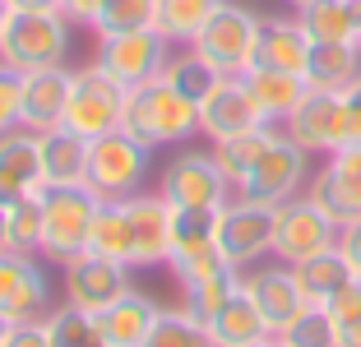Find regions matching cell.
Instances as JSON below:
<instances>
[{
    "mask_svg": "<svg viewBox=\"0 0 361 347\" xmlns=\"http://www.w3.org/2000/svg\"><path fill=\"white\" fill-rule=\"evenodd\" d=\"M259 28H264V19H259L255 10L223 0V5L209 14V23L195 32L190 47H195V51H200L218 74H223V79H236V74H245L250 65H255Z\"/></svg>",
    "mask_w": 361,
    "mask_h": 347,
    "instance_id": "obj_4",
    "label": "cell"
},
{
    "mask_svg": "<svg viewBox=\"0 0 361 347\" xmlns=\"http://www.w3.org/2000/svg\"><path fill=\"white\" fill-rule=\"evenodd\" d=\"M102 5H106V0H65L61 14H65L70 23H88V28H93L97 14H102Z\"/></svg>",
    "mask_w": 361,
    "mask_h": 347,
    "instance_id": "obj_44",
    "label": "cell"
},
{
    "mask_svg": "<svg viewBox=\"0 0 361 347\" xmlns=\"http://www.w3.org/2000/svg\"><path fill=\"white\" fill-rule=\"evenodd\" d=\"M361 74V47L357 42H310L306 84L319 93H343Z\"/></svg>",
    "mask_w": 361,
    "mask_h": 347,
    "instance_id": "obj_26",
    "label": "cell"
},
{
    "mask_svg": "<svg viewBox=\"0 0 361 347\" xmlns=\"http://www.w3.org/2000/svg\"><path fill=\"white\" fill-rule=\"evenodd\" d=\"M126 97H130V88L121 84V79H111V74L93 61V65H84V70H75V84H70V102H65L61 126H70L84 139L111 135V130H121V121H126Z\"/></svg>",
    "mask_w": 361,
    "mask_h": 347,
    "instance_id": "obj_6",
    "label": "cell"
},
{
    "mask_svg": "<svg viewBox=\"0 0 361 347\" xmlns=\"http://www.w3.org/2000/svg\"><path fill=\"white\" fill-rule=\"evenodd\" d=\"M274 204H255V200H232L218 209V250L232 269H250L264 255H274Z\"/></svg>",
    "mask_w": 361,
    "mask_h": 347,
    "instance_id": "obj_9",
    "label": "cell"
},
{
    "mask_svg": "<svg viewBox=\"0 0 361 347\" xmlns=\"http://www.w3.org/2000/svg\"><path fill=\"white\" fill-rule=\"evenodd\" d=\"M287 5H292V10H301V5H310V0H287Z\"/></svg>",
    "mask_w": 361,
    "mask_h": 347,
    "instance_id": "obj_52",
    "label": "cell"
},
{
    "mask_svg": "<svg viewBox=\"0 0 361 347\" xmlns=\"http://www.w3.org/2000/svg\"><path fill=\"white\" fill-rule=\"evenodd\" d=\"M162 79H167L171 88H176L180 97H190L195 106L204 102V97L213 93V88H218V79H223V74L213 70L209 61H204L200 51H195V47H185V51H176L167 61V70H162Z\"/></svg>",
    "mask_w": 361,
    "mask_h": 347,
    "instance_id": "obj_33",
    "label": "cell"
},
{
    "mask_svg": "<svg viewBox=\"0 0 361 347\" xmlns=\"http://www.w3.org/2000/svg\"><path fill=\"white\" fill-rule=\"evenodd\" d=\"M47 338H51V347H106L102 329H97V315L84 310V305H70V301L47 315Z\"/></svg>",
    "mask_w": 361,
    "mask_h": 347,
    "instance_id": "obj_34",
    "label": "cell"
},
{
    "mask_svg": "<svg viewBox=\"0 0 361 347\" xmlns=\"http://www.w3.org/2000/svg\"><path fill=\"white\" fill-rule=\"evenodd\" d=\"M171 61V42L158 28H135V32H111V37H97V65H102L111 79H121L126 88H139L158 79Z\"/></svg>",
    "mask_w": 361,
    "mask_h": 347,
    "instance_id": "obj_12",
    "label": "cell"
},
{
    "mask_svg": "<svg viewBox=\"0 0 361 347\" xmlns=\"http://www.w3.org/2000/svg\"><path fill=\"white\" fill-rule=\"evenodd\" d=\"M306 65H310V37H306V28H301V19H264L250 70L306 74Z\"/></svg>",
    "mask_w": 361,
    "mask_h": 347,
    "instance_id": "obj_23",
    "label": "cell"
},
{
    "mask_svg": "<svg viewBox=\"0 0 361 347\" xmlns=\"http://www.w3.org/2000/svg\"><path fill=\"white\" fill-rule=\"evenodd\" d=\"M292 274H297V287L306 292L310 305H329L348 283H357V274H352V264L343 260L338 245L324 250V255H310V260L292 264Z\"/></svg>",
    "mask_w": 361,
    "mask_h": 347,
    "instance_id": "obj_27",
    "label": "cell"
},
{
    "mask_svg": "<svg viewBox=\"0 0 361 347\" xmlns=\"http://www.w3.org/2000/svg\"><path fill=\"white\" fill-rule=\"evenodd\" d=\"M144 347H213V338H209V324L195 319L185 305H176V310L162 305V315H158V324L149 329Z\"/></svg>",
    "mask_w": 361,
    "mask_h": 347,
    "instance_id": "obj_35",
    "label": "cell"
},
{
    "mask_svg": "<svg viewBox=\"0 0 361 347\" xmlns=\"http://www.w3.org/2000/svg\"><path fill=\"white\" fill-rule=\"evenodd\" d=\"M47 301H51V292H47V274L37 255H0V315H10L14 324H28V319L47 315Z\"/></svg>",
    "mask_w": 361,
    "mask_h": 347,
    "instance_id": "obj_16",
    "label": "cell"
},
{
    "mask_svg": "<svg viewBox=\"0 0 361 347\" xmlns=\"http://www.w3.org/2000/svg\"><path fill=\"white\" fill-rule=\"evenodd\" d=\"M283 135L292 139L306 153H338L343 144H352V126H348V106H343V93H319L310 88L301 97V106L283 121Z\"/></svg>",
    "mask_w": 361,
    "mask_h": 347,
    "instance_id": "obj_13",
    "label": "cell"
},
{
    "mask_svg": "<svg viewBox=\"0 0 361 347\" xmlns=\"http://www.w3.org/2000/svg\"><path fill=\"white\" fill-rule=\"evenodd\" d=\"M158 195L171 204V209H204V213H218L236 190L232 181L218 171L213 153H176V158L162 167L158 181Z\"/></svg>",
    "mask_w": 361,
    "mask_h": 347,
    "instance_id": "obj_10",
    "label": "cell"
},
{
    "mask_svg": "<svg viewBox=\"0 0 361 347\" xmlns=\"http://www.w3.org/2000/svg\"><path fill=\"white\" fill-rule=\"evenodd\" d=\"M70 84L75 70L51 65V70H32L23 74V102H19V126L32 135H47L65 121V102H70Z\"/></svg>",
    "mask_w": 361,
    "mask_h": 347,
    "instance_id": "obj_19",
    "label": "cell"
},
{
    "mask_svg": "<svg viewBox=\"0 0 361 347\" xmlns=\"http://www.w3.org/2000/svg\"><path fill=\"white\" fill-rule=\"evenodd\" d=\"M223 0H158V14H153V28L167 37V42H195V32L209 23V14L218 10Z\"/></svg>",
    "mask_w": 361,
    "mask_h": 347,
    "instance_id": "obj_32",
    "label": "cell"
},
{
    "mask_svg": "<svg viewBox=\"0 0 361 347\" xmlns=\"http://www.w3.org/2000/svg\"><path fill=\"white\" fill-rule=\"evenodd\" d=\"M88 250L93 255H106L116 264H130L135 269V227H130V213H126V200H102L93 218V236H88Z\"/></svg>",
    "mask_w": 361,
    "mask_h": 347,
    "instance_id": "obj_30",
    "label": "cell"
},
{
    "mask_svg": "<svg viewBox=\"0 0 361 347\" xmlns=\"http://www.w3.org/2000/svg\"><path fill=\"white\" fill-rule=\"evenodd\" d=\"M209 338H213V347H241V343H259V338H274V334H269L259 305L245 292H236L232 301L209 319Z\"/></svg>",
    "mask_w": 361,
    "mask_h": 347,
    "instance_id": "obj_29",
    "label": "cell"
},
{
    "mask_svg": "<svg viewBox=\"0 0 361 347\" xmlns=\"http://www.w3.org/2000/svg\"><path fill=\"white\" fill-rule=\"evenodd\" d=\"M10 14H14V10H10V0H0V32H5V23H10Z\"/></svg>",
    "mask_w": 361,
    "mask_h": 347,
    "instance_id": "obj_49",
    "label": "cell"
},
{
    "mask_svg": "<svg viewBox=\"0 0 361 347\" xmlns=\"http://www.w3.org/2000/svg\"><path fill=\"white\" fill-rule=\"evenodd\" d=\"M102 209L88 185H56L42 190V255L51 264H70L75 255L88 250L93 218Z\"/></svg>",
    "mask_w": 361,
    "mask_h": 347,
    "instance_id": "obj_3",
    "label": "cell"
},
{
    "mask_svg": "<svg viewBox=\"0 0 361 347\" xmlns=\"http://www.w3.org/2000/svg\"><path fill=\"white\" fill-rule=\"evenodd\" d=\"M70 51V19L61 10H14L0 32V61L19 74L65 65Z\"/></svg>",
    "mask_w": 361,
    "mask_h": 347,
    "instance_id": "obj_2",
    "label": "cell"
},
{
    "mask_svg": "<svg viewBox=\"0 0 361 347\" xmlns=\"http://www.w3.org/2000/svg\"><path fill=\"white\" fill-rule=\"evenodd\" d=\"M241 292L259 305V315H264V324H269L274 338L310 305L306 292L297 287L292 264H255V269H245L241 274Z\"/></svg>",
    "mask_w": 361,
    "mask_h": 347,
    "instance_id": "obj_15",
    "label": "cell"
},
{
    "mask_svg": "<svg viewBox=\"0 0 361 347\" xmlns=\"http://www.w3.org/2000/svg\"><path fill=\"white\" fill-rule=\"evenodd\" d=\"M343 106H348V126H352V139H361V74L343 88Z\"/></svg>",
    "mask_w": 361,
    "mask_h": 347,
    "instance_id": "obj_45",
    "label": "cell"
},
{
    "mask_svg": "<svg viewBox=\"0 0 361 347\" xmlns=\"http://www.w3.org/2000/svg\"><path fill=\"white\" fill-rule=\"evenodd\" d=\"M278 135H283V126H259V130H245V135H232V139H223V144L209 148L213 162H218V171L232 181V190L255 171V162L264 158V148L274 144Z\"/></svg>",
    "mask_w": 361,
    "mask_h": 347,
    "instance_id": "obj_28",
    "label": "cell"
},
{
    "mask_svg": "<svg viewBox=\"0 0 361 347\" xmlns=\"http://www.w3.org/2000/svg\"><path fill=\"white\" fill-rule=\"evenodd\" d=\"M158 315H162V305L153 301V296L126 287V292H121L111 305H102V310H97L102 343L106 347H144V338H149L153 324H158Z\"/></svg>",
    "mask_w": 361,
    "mask_h": 347,
    "instance_id": "obj_22",
    "label": "cell"
},
{
    "mask_svg": "<svg viewBox=\"0 0 361 347\" xmlns=\"http://www.w3.org/2000/svg\"><path fill=\"white\" fill-rule=\"evenodd\" d=\"M310 181V153L306 148H297L287 135H278L274 144L264 148V158L255 162V171L236 185V195L241 200H255V204H287L297 200L301 190H306Z\"/></svg>",
    "mask_w": 361,
    "mask_h": 347,
    "instance_id": "obj_11",
    "label": "cell"
},
{
    "mask_svg": "<svg viewBox=\"0 0 361 347\" xmlns=\"http://www.w3.org/2000/svg\"><path fill=\"white\" fill-rule=\"evenodd\" d=\"M278 343H283V347H338L329 305H306V310L278 334Z\"/></svg>",
    "mask_w": 361,
    "mask_h": 347,
    "instance_id": "obj_37",
    "label": "cell"
},
{
    "mask_svg": "<svg viewBox=\"0 0 361 347\" xmlns=\"http://www.w3.org/2000/svg\"><path fill=\"white\" fill-rule=\"evenodd\" d=\"M14 250V241H10V209L0 204V255H10Z\"/></svg>",
    "mask_w": 361,
    "mask_h": 347,
    "instance_id": "obj_47",
    "label": "cell"
},
{
    "mask_svg": "<svg viewBox=\"0 0 361 347\" xmlns=\"http://www.w3.org/2000/svg\"><path fill=\"white\" fill-rule=\"evenodd\" d=\"M338 231H343L338 222L301 190L297 200L278 204V213H274V260L278 264H301L310 255H324V250L338 245Z\"/></svg>",
    "mask_w": 361,
    "mask_h": 347,
    "instance_id": "obj_8",
    "label": "cell"
},
{
    "mask_svg": "<svg viewBox=\"0 0 361 347\" xmlns=\"http://www.w3.org/2000/svg\"><path fill=\"white\" fill-rule=\"evenodd\" d=\"M130 227H135V269H149V264H167L171 250V204L162 195H130L126 200Z\"/></svg>",
    "mask_w": 361,
    "mask_h": 347,
    "instance_id": "obj_21",
    "label": "cell"
},
{
    "mask_svg": "<svg viewBox=\"0 0 361 347\" xmlns=\"http://www.w3.org/2000/svg\"><path fill=\"white\" fill-rule=\"evenodd\" d=\"M121 130H130V135H135L139 144H149L153 153H158V148H180L185 139L200 135V106H195L190 97H180L158 74L149 84L130 88Z\"/></svg>",
    "mask_w": 361,
    "mask_h": 347,
    "instance_id": "obj_1",
    "label": "cell"
},
{
    "mask_svg": "<svg viewBox=\"0 0 361 347\" xmlns=\"http://www.w3.org/2000/svg\"><path fill=\"white\" fill-rule=\"evenodd\" d=\"M180 292H185V310H190L195 319H204V324H209V319L218 315V310H223L236 292H241V269H223V274L180 287Z\"/></svg>",
    "mask_w": 361,
    "mask_h": 347,
    "instance_id": "obj_36",
    "label": "cell"
},
{
    "mask_svg": "<svg viewBox=\"0 0 361 347\" xmlns=\"http://www.w3.org/2000/svg\"><path fill=\"white\" fill-rule=\"evenodd\" d=\"M167 269L176 274L180 287L204 283V278L223 274L232 264L218 250V213L204 209H171V250H167Z\"/></svg>",
    "mask_w": 361,
    "mask_h": 347,
    "instance_id": "obj_7",
    "label": "cell"
},
{
    "mask_svg": "<svg viewBox=\"0 0 361 347\" xmlns=\"http://www.w3.org/2000/svg\"><path fill=\"white\" fill-rule=\"evenodd\" d=\"M297 19L310 42H357V0H310Z\"/></svg>",
    "mask_w": 361,
    "mask_h": 347,
    "instance_id": "obj_31",
    "label": "cell"
},
{
    "mask_svg": "<svg viewBox=\"0 0 361 347\" xmlns=\"http://www.w3.org/2000/svg\"><path fill=\"white\" fill-rule=\"evenodd\" d=\"M65 0H10V10H61Z\"/></svg>",
    "mask_w": 361,
    "mask_h": 347,
    "instance_id": "obj_46",
    "label": "cell"
},
{
    "mask_svg": "<svg viewBox=\"0 0 361 347\" xmlns=\"http://www.w3.org/2000/svg\"><path fill=\"white\" fill-rule=\"evenodd\" d=\"M245 88H250V97H255L259 116H264L269 126H283L287 116L301 106V97L310 93L306 74H283V70H245L241 74Z\"/></svg>",
    "mask_w": 361,
    "mask_h": 347,
    "instance_id": "obj_25",
    "label": "cell"
},
{
    "mask_svg": "<svg viewBox=\"0 0 361 347\" xmlns=\"http://www.w3.org/2000/svg\"><path fill=\"white\" fill-rule=\"evenodd\" d=\"M47 190L42 176V148H37V135L32 130H10L0 135V204H14L23 195H37Z\"/></svg>",
    "mask_w": 361,
    "mask_h": 347,
    "instance_id": "obj_20",
    "label": "cell"
},
{
    "mask_svg": "<svg viewBox=\"0 0 361 347\" xmlns=\"http://www.w3.org/2000/svg\"><path fill=\"white\" fill-rule=\"evenodd\" d=\"M10 329H14V319H10V315H0V347H5V338H10Z\"/></svg>",
    "mask_w": 361,
    "mask_h": 347,
    "instance_id": "obj_48",
    "label": "cell"
},
{
    "mask_svg": "<svg viewBox=\"0 0 361 347\" xmlns=\"http://www.w3.org/2000/svg\"><path fill=\"white\" fill-rule=\"evenodd\" d=\"M338 250H343V260L352 264V274L361 278V218L348 222V227L338 231Z\"/></svg>",
    "mask_w": 361,
    "mask_h": 347,
    "instance_id": "obj_43",
    "label": "cell"
},
{
    "mask_svg": "<svg viewBox=\"0 0 361 347\" xmlns=\"http://www.w3.org/2000/svg\"><path fill=\"white\" fill-rule=\"evenodd\" d=\"M278 347H283V343H278Z\"/></svg>",
    "mask_w": 361,
    "mask_h": 347,
    "instance_id": "obj_53",
    "label": "cell"
},
{
    "mask_svg": "<svg viewBox=\"0 0 361 347\" xmlns=\"http://www.w3.org/2000/svg\"><path fill=\"white\" fill-rule=\"evenodd\" d=\"M357 47H361V0H357Z\"/></svg>",
    "mask_w": 361,
    "mask_h": 347,
    "instance_id": "obj_51",
    "label": "cell"
},
{
    "mask_svg": "<svg viewBox=\"0 0 361 347\" xmlns=\"http://www.w3.org/2000/svg\"><path fill=\"white\" fill-rule=\"evenodd\" d=\"M130 287V264H116L106 260V255H75V260L65 264V301L70 305H84V310H102V305H111L121 292Z\"/></svg>",
    "mask_w": 361,
    "mask_h": 347,
    "instance_id": "obj_17",
    "label": "cell"
},
{
    "mask_svg": "<svg viewBox=\"0 0 361 347\" xmlns=\"http://www.w3.org/2000/svg\"><path fill=\"white\" fill-rule=\"evenodd\" d=\"M259 126H269V121L259 116V106H255V97H250L241 74L236 79H218V88L200 102V135H209L213 144H223L232 135H245V130H259Z\"/></svg>",
    "mask_w": 361,
    "mask_h": 347,
    "instance_id": "obj_18",
    "label": "cell"
},
{
    "mask_svg": "<svg viewBox=\"0 0 361 347\" xmlns=\"http://www.w3.org/2000/svg\"><path fill=\"white\" fill-rule=\"evenodd\" d=\"M153 148L139 144L130 130H111V135L88 139V190L97 200H130L144 190Z\"/></svg>",
    "mask_w": 361,
    "mask_h": 347,
    "instance_id": "obj_5",
    "label": "cell"
},
{
    "mask_svg": "<svg viewBox=\"0 0 361 347\" xmlns=\"http://www.w3.org/2000/svg\"><path fill=\"white\" fill-rule=\"evenodd\" d=\"M329 315H334L338 347H361V278H357V283H348L329 301Z\"/></svg>",
    "mask_w": 361,
    "mask_h": 347,
    "instance_id": "obj_40",
    "label": "cell"
},
{
    "mask_svg": "<svg viewBox=\"0 0 361 347\" xmlns=\"http://www.w3.org/2000/svg\"><path fill=\"white\" fill-rule=\"evenodd\" d=\"M10 209V241L23 255H42V190L5 204Z\"/></svg>",
    "mask_w": 361,
    "mask_h": 347,
    "instance_id": "obj_39",
    "label": "cell"
},
{
    "mask_svg": "<svg viewBox=\"0 0 361 347\" xmlns=\"http://www.w3.org/2000/svg\"><path fill=\"white\" fill-rule=\"evenodd\" d=\"M241 347H278V338H259V343H241Z\"/></svg>",
    "mask_w": 361,
    "mask_h": 347,
    "instance_id": "obj_50",
    "label": "cell"
},
{
    "mask_svg": "<svg viewBox=\"0 0 361 347\" xmlns=\"http://www.w3.org/2000/svg\"><path fill=\"white\" fill-rule=\"evenodd\" d=\"M19 102H23V74L0 61V135L19 130Z\"/></svg>",
    "mask_w": 361,
    "mask_h": 347,
    "instance_id": "obj_41",
    "label": "cell"
},
{
    "mask_svg": "<svg viewBox=\"0 0 361 347\" xmlns=\"http://www.w3.org/2000/svg\"><path fill=\"white\" fill-rule=\"evenodd\" d=\"M5 347H51V338H47V319H28V324H14L10 338H5Z\"/></svg>",
    "mask_w": 361,
    "mask_h": 347,
    "instance_id": "obj_42",
    "label": "cell"
},
{
    "mask_svg": "<svg viewBox=\"0 0 361 347\" xmlns=\"http://www.w3.org/2000/svg\"><path fill=\"white\" fill-rule=\"evenodd\" d=\"M153 14H158V0H106L97 23H93V32L97 37H111V32L153 28Z\"/></svg>",
    "mask_w": 361,
    "mask_h": 347,
    "instance_id": "obj_38",
    "label": "cell"
},
{
    "mask_svg": "<svg viewBox=\"0 0 361 347\" xmlns=\"http://www.w3.org/2000/svg\"><path fill=\"white\" fill-rule=\"evenodd\" d=\"M42 148V176L47 190L56 185H88V139L75 135L70 126H56L47 135H37Z\"/></svg>",
    "mask_w": 361,
    "mask_h": 347,
    "instance_id": "obj_24",
    "label": "cell"
},
{
    "mask_svg": "<svg viewBox=\"0 0 361 347\" xmlns=\"http://www.w3.org/2000/svg\"><path fill=\"white\" fill-rule=\"evenodd\" d=\"M306 195L338 227L361 218V139H352V144H343L338 153L324 158V167L306 181Z\"/></svg>",
    "mask_w": 361,
    "mask_h": 347,
    "instance_id": "obj_14",
    "label": "cell"
}]
</instances>
